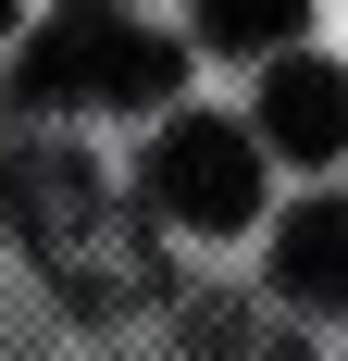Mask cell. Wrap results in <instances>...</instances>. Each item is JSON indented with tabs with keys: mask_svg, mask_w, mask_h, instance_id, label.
<instances>
[{
	"mask_svg": "<svg viewBox=\"0 0 348 361\" xmlns=\"http://www.w3.org/2000/svg\"><path fill=\"white\" fill-rule=\"evenodd\" d=\"M0 212L25 224L37 274H50L63 312H87V324H112V312H137V299L162 287V224H149V200H125V187H112L100 162H75V149H13V162H0Z\"/></svg>",
	"mask_w": 348,
	"mask_h": 361,
	"instance_id": "6da1fadb",
	"label": "cell"
},
{
	"mask_svg": "<svg viewBox=\"0 0 348 361\" xmlns=\"http://www.w3.org/2000/svg\"><path fill=\"white\" fill-rule=\"evenodd\" d=\"M274 287L311 312H348V200H299L274 224Z\"/></svg>",
	"mask_w": 348,
	"mask_h": 361,
	"instance_id": "5b68a950",
	"label": "cell"
},
{
	"mask_svg": "<svg viewBox=\"0 0 348 361\" xmlns=\"http://www.w3.org/2000/svg\"><path fill=\"white\" fill-rule=\"evenodd\" d=\"M174 37H149V25H125V13H63V25L25 50V112H149L174 87Z\"/></svg>",
	"mask_w": 348,
	"mask_h": 361,
	"instance_id": "7a4b0ae2",
	"label": "cell"
},
{
	"mask_svg": "<svg viewBox=\"0 0 348 361\" xmlns=\"http://www.w3.org/2000/svg\"><path fill=\"white\" fill-rule=\"evenodd\" d=\"M299 13H311V0H199V37H224V50H286Z\"/></svg>",
	"mask_w": 348,
	"mask_h": 361,
	"instance_id": "52a82bcc",
	"label": "cell"
},
{
	"mask_svg": "<svg viewBox=\"0 0 348 361\" xmlns=\"http://www.w3.org/2000/svg\"><path fill=\"white\" fill-rule=\"evenodd\" d=\"M0 25H13V0H0Z\"/></svg>",
	"mask_w": 348,
	"mask_h": 361,
	"instance_id": "9c48e42d",
	"label": "cell"
},
{
	"mask_svg": "<svg viewBox=\"0 0 348 361\" xmlns=\"http://www.w3.org/2000/svg\"><path fill=\"white\" fill-rule=\"evenodd\" d=\"M149 224H199V237H237L249 212H261V149L237 137V125H174L162 149H149Z\"/></svg>",
	"mask_w": 348,
	"mask_h": 361,
	"instance_id": "3957f363",
	"label": "cell"
},
{
	"mask_svg": "<svg viewBox=\"0 0 348 361\" xmlns=\"http://www.w3.org/2000/svg\"><path fill=\"white\" fill-rule=\"evenodd\" d=\"M261 137H274L286 162H336L348 149V75L274 50V75H261Z\"/></svg>",
	"mask_w": 348,
	"mask_h": 361,
	"instance_id": "277c9868",
	"label": "cell"
},
{
	"mask_svg": "<svg viewBox=\"0 0 348 361\" xmlns=\"http://www.w3.org/2000/svg\"><path fill=\"white\" fill-rule=\"evenodd\" d=\"M174 349L187 361H311L299 324L261 312V299H187V312H174Z\"/></svg>",
	"mask_w": 348,
	"mask_h": 361,
	"instance_id": "8992f818",
	"label": "cell"
},
{
	"mask_svg": "<svg viewBox=\"0 0 348 361\" xmlns=\"http://www.w3.org/2000/svg\"><path fill=\"white\" fill-rule=\"evenodd\" d=\"M63 13H125V0H63Z\"/></svg>",
	"mask_w": 348,
	"mask_h": 361,
	"instance_id": "ba28073f",
	"label": "cell"
}]
</instances>
